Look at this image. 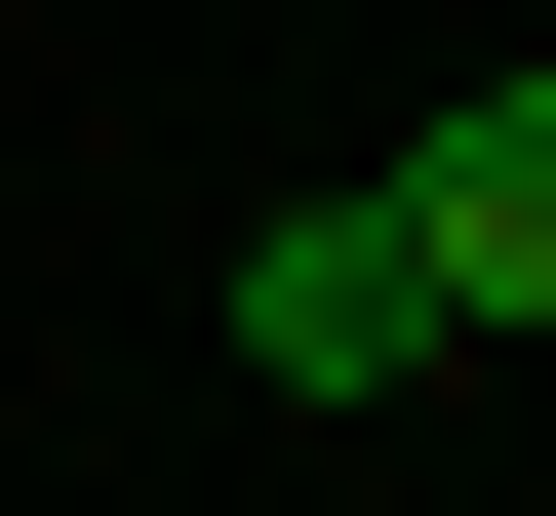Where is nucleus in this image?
I'll return each mask as SVG.
<instances>
[{
  "mask_svg": "<svg viewBox=\"0 0 556 516\" xmlns=\"http://www.w3.org/2000/svg\"><path fill=\"white\" fill-rule=\"evenodd\" d=\"M239 357H278V398H438V239H397V199H278V239H239Z\"/></svg>",
  "mask_w": 556,
  "mask_h": 516,
  "instance_id": "obj_1",
  "label": "nucleus"
},
{
  "mask_svg": "<svg viewBox=\"0 0 556 516\" xmlns=\"http://www.w3.org/2000/svg\"><path fill=\"white\" fill-rule=\"evenodd\" d=\"M397 239H438V318L517 357L556 318V80H438V119H397Z\"/></svg>",
  "mask_w": 556,
  "mask_h": 516,
  "instance_id": "obj_2",
  "label": "nucleus"
}]
</instances>
